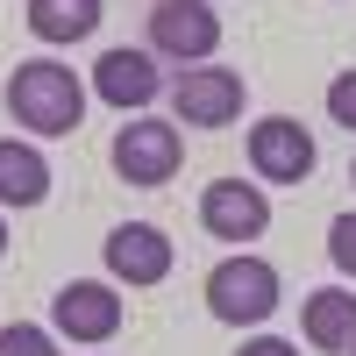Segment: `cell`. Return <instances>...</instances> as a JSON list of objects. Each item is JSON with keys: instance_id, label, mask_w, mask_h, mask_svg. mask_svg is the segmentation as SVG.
Masks as SVG:
<instances>
[{"instance_id": "obj_10", "label": "cell", "mask_w": 356, "mask_h": 356, "mask_svg": "<svg viewBox=\"0 0 356 356\" xmlns=\"http://www.w3.org/2000/svg\"><path fill=\"white\" fill-rule=\"evenodd\" d=\"M107 271L122 278V285H164L171 278V235L164 228H150V221H122L107 235Z\"/></svg>"}, {"instance_id": "obj_13", "label": "cell", "mask_w": 356, "mask_h": 356, "mask_svg": "<svg viewBox=\"0 0 356 356\" xmlns=\"http://www.w3.org/2000/svg\"><path fill=\"white\" fill-rule=\"evenodd\" d=\"M100 0H29V36L36 43H86L100 29Z\"/></svg>"}, {"instance_id": "obj_2", "label": "cell", "mask_w": 356, "mask_h": 356, "mask_svg": "<svg viewBox=\"0 0 356 356\" xmlns=\"http://www.w3.org/2000/svg\"><path fill=\"white\" fill-rule=\"evenodd\" d=\"M207 314L228 321V328H257V321H271L278 314V271L264 257H228L207 271Z\"/></svg>"}, {"instance_id": "obj_8", "label": "cell", "mask_w": 356, "mask_h": 356, "mask_svg": "<svg viewBox=\"0 0 356 356\" xmlns=\"http://www.w3.org/2000/svg\"><path fill=\"white\" fill-rule=\"evenodd\" d=\"M178 157H186V143H178L171 122H122V136H114V171H122L129 186H164V178H178Z\"/></svg>"}, {"instance_id": "obj_11", "label": "cell", "mask_w": 356, "mask_h": 356, "mask_svg": "<svg viewBox=\"0 0 356 356\" xmlns=\"http://www.w3.org/2000/svg\"><path fill=\"white\" fill-rule=\"evenodd\" d=\"M300 328H307V342H314V349L349 356V349H356V292H349V285H321V292H307Z\"/></svg>"}, {"instance_id": "obj_18", "label": "cell", "mask_w": 356, "mask_h": 356, "mask_svg": "<svg viewBox=\"0 0 356 356\" xmlns=\"http://www.w3.org/2000/svg\"><path fill=\"white\" fill-rule=\"evenodd\" d=\"M0 257H8V221H0Z\"/></svg>"}, {"instance_id": "obj_6", "label": "cell", "mask_w": 356, "mask_h": 356, "mask_svg": "<svg viewBox=\"0 0 356 356\" xmlns=\"http://www.w3.org/2000/svg\"><path fill=\"white\" fill-rule=\"evenodd\" d=\"M250 171L264 178V186H300V178L314 171V136L292 122V114L250 122Z\"/></svg>"}, {"instance_id": "obj_15", "label": "cell", "mask_w": 356, "mask_h": 356, "mask_svg": "<svg viewBox=\"0 0 356 356\" xmlns=\"http://www.w3.org/2000/svg\"><path fill=\"white\" fill-rule=\"evenodd\" d=\"M328 257H335L342 278H356V214H335L328 221Z\"/></svg>"}, {"instance_id": "obj_5", "label": "cell", "mask_w": 356, "mask_h": 356, "mask_svg": "<svg viewBox=\"0 0 356 356\" xmlns=\"http://www.w3.org/2000/svg\"><path fill=\"white\" fill-rule=\"evenodd\" d=\"M122 321H129L122 292L100 285V278H72V285L50 300V328L72 335V342H114V335H122Z\"/></svg>"}, {"instance_id": "obj_16", "label": "cell", "mask_w": 356, "mask_h": 356, "mask_svg": "<svg viewBox=\"0 0 356 356\" xmlns=\"http://www.w3.org/2000/svg\"><path fill=\"white\" fill-rule=\"evenodd\" d=\"M328 122H342V129L356 136V72H342V79L328 86Z\"/></svg>"}, {"instance_id": "obj_17", "label": "cell", "mask_w": 356, "mask_h": 356, "mask_svg": "<svg viewBox=\"0 0 356 356\" xmlns=\"http://www.w3.org/2000/svg\"><path fill=\"white\" fill-rule=\"evenodd\" d=\"M235 356H300V342H278V335H257V342H243Z\"/></svg>"}, {"instance_id": "obj_12", "label": "cell", "mask_w": 356, "mask_h": 356, "mask_svg": "<svg viewBox=\"0 0 356 356\" xmlns=\"http://www.w3.org/2000/svg\"><path fill=\"white\" fill-rule=\"evenodd\" d=\"M50 200V164L36 143L0 136V207H43Z\"/></svg>"}, {"instance_id": "obj_14", "label": "cell", "mask_w": 356, "mask_h": 356, "mask_svg": "<svg viewBox=\"0 0 356 356\" xmlns=\"http://www.w3.org/2000/svg\"><path fill=\"white\" fill-rule=\"evenodd\" d=\"M0 356H57V349H50V328L15 321V328H0Z\"/></svg>"}, {"instance_id": "obj_4", "label": "cell", "mask_w": 356, "mask_h": 356, "mask_svg": "<svg viewBox=\"0 0 356 356\" xmlns=\"http://www.w3.org/2000/svg\"><path fill=\"white\" fill-rule=\"evenodd\" d=\"M150 50L178 65H207L221 50V15L207 0H157L150 8Z\"/></svg>"}, {"instance_id": "obj_7", "label": "cell", "mask_w": 356, "mask_h": 356, "mask_svg": "<svg viewBox=\"0 0 356 356\" xmlns=\"http://www.w3.org/2000/svg\"><path fill=\"white\" fill-rule=\"evenodd\" d=\"M200 228L221 235V243H257V235L271 228V200H264V186H250V178H214V186L200 193Z\"/></svg>"}, {"instance_id": "obj_20", "label": "cell", "mask_w": 356, "mask_h": 356, "mask_svg": "<svg viewBox=\"0 0 356 356\" xmlns=\"http://www.w3.org/2000/svg\"><path fill=\"white\" fill-rule=\"evenodd\" d=\"M349 356H356V349H349Z\"/></svg>"}, {"instance_id": "obj_1", "label": "cell", "mask_w": 356, "mask_h": 356, "mask_svg": "<svg viewBox=\"0 0 356 356\" xmlns=\"http://www.w3.org/2000/svg\"><path fill=\"white\" fill-rule=\"evenodd\" d=\"M8 114L29 136H72L86 122V86L72 79V65H57V57H29L8 79Z\"/></svg>"}, {"instance_id": "obj_9", "label": "cell", "mask_w": 356, "mask_h": 356, "mask_svg": "<svg viewBox=\"0 0 356 356\" xmlns=\"http://www.w3.org/2000/svg\"><path fill=\"white\" fill-rule=\"evenodd\" d=\"M93 93L107 107H122V114H143L157 93H164V72H157V50H107L100 65H93Z\"/></svg>"}, {"instance_id": "obj_19", "label": "cell", "mask_w": 356, "mask_h": 356, "mask_svg": "<svg viewBox=\"0 0 356 356\" xmlns=\"http://www.w3.org/2000/svg\"><path fill=\"white\" fill-rule=\"evenodd\" d=\"M349 178H356V164H349Z\"/></svg>"}, {"instance_id": "obj_3", "label": "cell", "mask_w": 356, "mask_h": 356, "mask_svg": "<svg viewBox=\"0 0 356 356\" xmlns=\"http://www.w3.org/2000/svg\"><path fill=\"white\" fill-rule=\"evenodd\" d=\"M171 114L193 129H228L243 114V72L228 65H186L171 79Z\"/></svg>"}]
</instances>
